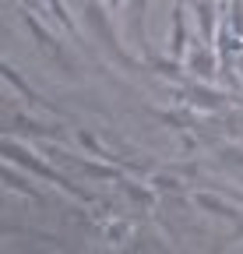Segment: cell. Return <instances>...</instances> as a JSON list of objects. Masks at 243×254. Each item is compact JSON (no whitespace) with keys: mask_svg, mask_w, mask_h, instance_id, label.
<instances>
[{"mask_svg":"<svg viewBox=\"0 0 243 254\" xmlns=\"http://www.w3.org/2000/svg\"><path fill=\"white\" fill-rule=\"evenodd\" d=\"M21 21H25V28H28V32H32V36H36L39 50H43V53H46V57H49L53 64H60V71H64L67 78H74V74H78V71H74V60H71V57L64 53V46H60V39H53L49 32H46V28H43V25H39V21H36L32 14H28V11H21Z\"/></svg>","mask_w":243,"mask_h":254,"instance_id":"cell-2","label":"cell"},{"mask_svg":"<svg viewBox=\"0 0 243 254\" xmlns=\"http://www.w3.org/2000/svg\"><path fill=\"white\" fill-rule=\"evenodd\" d=\"M120 187H124V190H127V194L134 198V201H141V205H151V190H145V187H138L134 180H124V184H120Z\"/></svg>","mask_w":243,"mask_h":254,"instance_id":"cell-9","label":"cell"},{"mask_svg":"<svg viewBox=\"0 0 243 254\" xmlns=\"http://www.w3.org/2000/svg\"><path fill=\"white\" fill-rule=\"evenodd\" d=\"M46 7L53 11V18H56L60 25H64V32H67V36H74V39H78V25H74V18L67 14V7H64V0H46Z\"/></svg>","mask_w":243,"mask_h":254,"instance_id":"cell-8","label":"cell"},{"mask_svg":"<svg viewBox=\"0 0 243 254\" xmlns=\"http://www.w3.org/2000/svg\"><path fill=\"white\" fill-rule=\"evenodd\" d=\"M226 155H229V159H236V163L243 166V152H236V148H226Z\"/></svg>","mask_w":243,"mask_h":254,"instance_id":"cell-10","label":"cell"},{"mask_svg":"<svg viewBox=\"0 0 243 254\" xmlns=\"http://www.w3.org/2000/svg\"><path fill=\"white\" fill-rule=\"evenodd\" d=\"M4 159H7V163H14V166H25L28 173H39L43 180H56V184L64 187V190H71V194H74L78 201H92V194H88V190L74 187L67 177H60V173H56L53 166H46V163H43V159H39L32 148H28V145L14 141V138H4Z\"/></svg>","mask_w":243,"mask_h":254,"instance_id":"cell-1","label":"cell"},{"mask_svg":"<svg viewBox=\"0 0 243 254\" xmlns=\"http://www.w3.org/2000/svg\"><path fill=\"white\" fill-rule=\"evenodd\" d=\"M191 71L201 74L204 81L215 78V50H211V43H201V46L191 53Z\"/></svg>","mask_w":243,"mask_h":254,"instance_id":"cell-5","label":"cell"},{"mask_svg":"<svg viewBox=\"0 0 243 254\" xmlns=\"http://www.w3.org/2000/svg\"><path fill=\"white\" fill-rule=\"evenodd\" d=\"M194 201H197L201 208H208L211 215H229V219H240V212H236L233 205H226L222 198H215V194H194Z\"/></svg>","mask_w":243,"mask_h":254,"instance_id":"cell-7","label":"cell"},{"mask_svg":"<svg viewBox=\"0 0 243 254\" xmlns=\"http://www.w3.org/2000/svg\"><path fill=\"white\" fill-rule=\"evenodd\" d=\"M25 4H32V0H25Z\"/></svg>","mask_w":243,"mask_h":254,"instance_id":"cell-12","label":"cell"},{"mask_svg":"<svg viewBox=\"0 0 243 254\" xmlns=\"http://www.w3.org/2000/svg\"><path fill=\"white\" fill-rule=\"evenodd\" d=\"M85 18H88V25L96 28V36H99V39H102V43H106L113 53H116V60L131 64V60H127V53L116 46V39H113V32H109V25H106V18H102V7H99V4H88V7H85Z\"/></svg>","mask_w":243,"mask_h":254,"instance_id":"cell-3","label":"cell"},{"mask_svg":"<svg viewBox=\"0 0 243 254\" xmlns=\"http://www.w3.org/2000/svg\"><path fill=\"white\" fill-rule=\"evenodd\" d=\"M169 25H173L169 50H173V57H184V53H187V18H184V4H176V7H173Z\"/></svg>","mask_w":243,"mask_h":254,"instance_id":"cell-4","label":"cell"},{"mask_svg":"<svg viewBox=\"0 0 243 254\" xmlns=\"http://www.w3.org/2000/svg\"><path fill=\"white\" fill-rule=\"evenodd\" d=\"M4 180H7V187H11V190H21V194H28V198H32L36 205H46V198H43L39 190L32 187V180H21V177H18L14 163H7V170H4Z\"/></svg>","mask_w":243,"mask_h":254,"instance_id":"cell-6","label":"cell"},{"mask_svg":"<svg viewBox=\"0 0 243 254\" xmlns=\"http://www.w3.org/2000/svg\"><path fill=\"white\" fill-rule=\"evenodd\" d=\"M106 4H113V7H116V4H120V0H106Z\"/></svg>","mask_w":243,"mask_h":254,"instance_id":"cell-11","label":"cell"}]
</instances>
